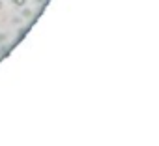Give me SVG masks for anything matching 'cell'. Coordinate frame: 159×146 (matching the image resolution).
Returning <instances> with one entry per match:
<instances>
[]
</instances>
